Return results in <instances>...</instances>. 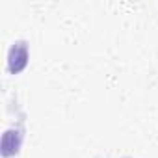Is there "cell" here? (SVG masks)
Instances as JSON below:
<instances>
[{
    "label": "cell",
    "instance_id": "1",
    "mask_svg": "<svg viewBox=\"0 0 158 158\" xmlns=\"http://www.w3.org/2000/svg\"><path fill=\"white\" fill-rule=\"evenodd\" d=\"M28 63V47L24 41H17L13 43V47L10 48V54H8V69L11 74H17L21 73Z\"/></svg>",
    "mask_w": 158,
    "mask_h": 158
}]
</instances>
